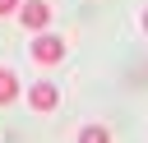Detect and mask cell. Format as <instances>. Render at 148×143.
Here are the masks:
<instances>
[{
    "mask_svg": "<svg viewBox=\"0 0 148 143\" xmlns=\"http://www.w3.org/2000/svg\"><path fill=\"white\" fill-rule=\"evenodd\" d=\"M18 23L32 28V32H42V28L51 23V5H46V0H23V5H18Z\"/></svg>",
    "mask_w": 148,
    "mask_h": 143,
    "instance_id": "obj_1",
    "label": "cell"
},
{
    "mask_svg": "<svg viewBox=\"0 0 148 143\" xmlns=\"http://www.w3.org/2000/svg\"><path fill=\"white\" fill-rule=\"evenodd\" d=\"M79 143H111V129L106 125H83L79 129Z\"/></svg>",
    "mask_w": 148,
    "mask_h": 143,
    "instance_id": "obj_5",
    "label": "cell"
},
{
    "mask_svg": "<svg viewBox=\"0 0 148 143\" xmlns=\"http://www.w3.org/2000/svg\"><path fill=\"white\" fill-rule=\"evenodd\" d=\"M18 5H23V0H0V14H14Z\"/></svg>",
    "mask_w": 148,
    "mask_h": 143,
    "instance_id": "obj_6",
    "label": "cell"
},
{
    "mask_svg": "<svg viewBox=\"0 0 148 143\" xmlns=\"http://www.w3.org/2000/svg\"><path fill=\"white\" fill-rule=\"evenodd\" d=\"M18 97V78H14V69H0V106H9Z\"/></svg>",
    "mask_w": 148,
    "mask_h": 143,
    "instance_id": "obj_4",
    "label": "cell"
},
{
    "mask_svg": "<svg viewBox=\"0 0 148 143\" xmlns=\"http://www.w3.org/2000/svg\"><path fill=\"white\" fill-rule=\"evenodd\" d=\"M143 32H148V9H143Z\"/></svg>",
    "mask_w": 148,
    "mask_h": 143,
    "instance_id": "obj_7",
    "label": "cell"
},
{
    "mask_svg": "<svg viewBox=\"0 0 148 143\" xmlns=\"http://www.w3.org/2000/svg\"><path fill=\"white\" fill-rule=\"evenodd\" d=\"M28 106L42 111V115L56 111V106H60V88H56V83H32V88H28Z\"/></svg>",
    "mask_w": 148,
    "mask_h": 143,
    "instance_id": "obj_2",
    "label": "cell"
},
{
    "mask_svg": "<svg viewBox=\"0 0 148 143\" xmlns=\"http://www.w3.org/2000/svg\"><path fill=\"white\" fill-rule=\"evenodd\" d=\"M65 55V42L60 37H32V60L37 65H56Z\"/></svg>",
    "mask_w": 148,
    "mask_h": 143,
    "instance_id": "obj_3",
    "label": "cell"
}]
</instances>
